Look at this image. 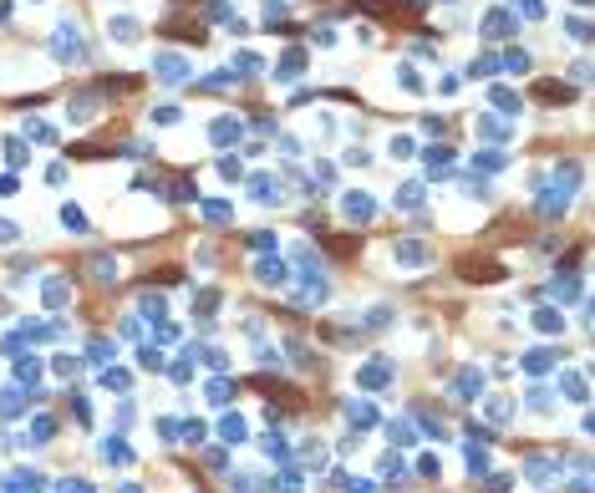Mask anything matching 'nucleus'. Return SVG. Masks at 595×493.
<instances>
[{"label": "nucleus", "mask_w": 595, "mask_h": 493, "mask_svg": "<svg viewBox=\"0 0 595 493\" xmlns=\"http://www.w3.org/2000/svg\"><path fill=\"white\" fill-rule=\"evenodd\" d=\"M458 275H469V280H499V265L494 260H458Z\"/></svg>", "instance_id": "nucleus-1"}]
</instances>
